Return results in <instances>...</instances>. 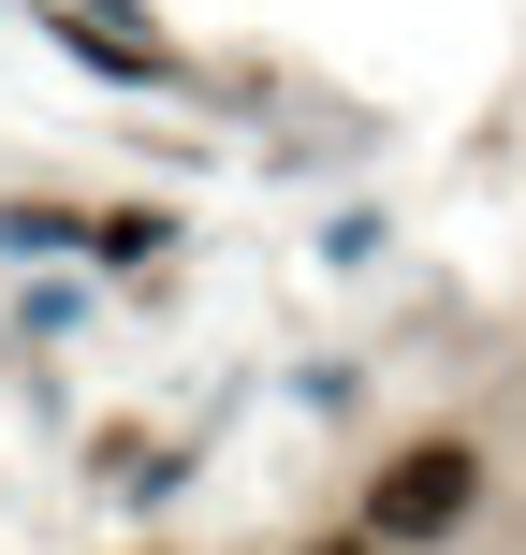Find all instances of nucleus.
Wrapping results in <instances>:
<instances>
[{"instance_id":"nucleus-1","label":"nucleus","mask_w":526,"mask_h":555,"mask_svg":"<svg viewBox=\"0 0 526 555\" xmlns=\"http://www.w3.org/2000/svg\"><path fill=\"white\" fill-rule=\"evenodd\" d=\"M453 527H483V439H395L381 453V482H365V541L381 555H424V541H453Z\"/></svg>"},{"instance_id":"nucleus-2","label":"nucleus","mask_w":526,"mask_h":555,"mask_svg":"<svg viewBox=\"0 0 526 555\" xmlns=\"http://www.w3.org/2000/svg\"><path fill=\"white\" fill-rule=\"evenodd\" d=\"M307 555H381V541H365V527H351V541H307Z\"/></svg>"}]
</instances>
